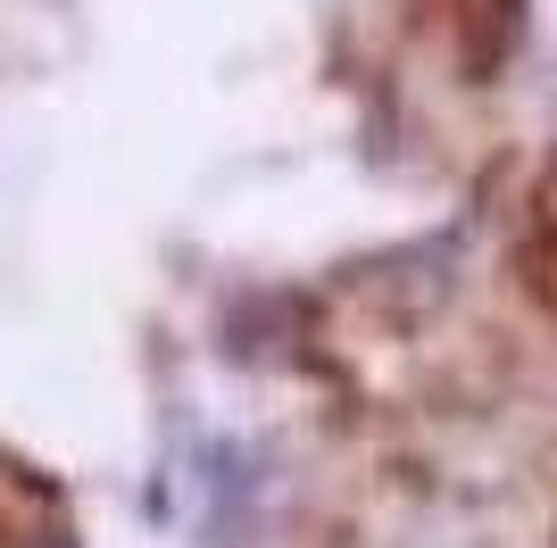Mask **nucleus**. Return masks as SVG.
Instances as JSON below:
<instances>
[{
  "label": "nucleus",
  "instance_id": "f03ea898",
  "mask_svg": "<svg viewBox=\"0 0 557 548\" xmlns=\"http://www.w3.org/2000/svg\"><path fill=\"white\" fill-rule=\"evenodd\" d=\"M67 540V499L34 465L0 457V548H59Z\"/></svg>",
  "mask_w": 557,
  "mask_h": 548
},
{
  "label": "nucleus",
  "instance_id": "f257e3e1",
  "mask_svg": "<svg viewBox=\"0 0 557 548\" xmlns=\"http://www.w3.org/2000/svg\"><path fill=\"white\" fill-rule=\"evenodd\" d=\"M417 17L433 25V42L466 84H491L524 42V0H417Z\"/></svg>",
  "mask_w": 557,
  "mask_h": 548
},
{
  "label": "nucleus",
  "instance_id": "7ed1b4c3",
  "mask_svg": "<svg viewBox=\"0 0 557 548\" xmlns=\"http://www.w3.org/2000/svg\"><path fill=\"white\" fill-rule=\"evenodd\" d=\"M516 274H524L533 308L557 324V159L541 166L533 200H524V233H516Z\"/></svg>",
  "mask_w": 557,
  "mask_h": 548
}]
</instances>
